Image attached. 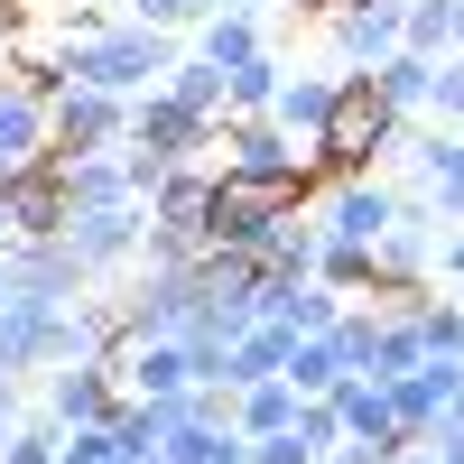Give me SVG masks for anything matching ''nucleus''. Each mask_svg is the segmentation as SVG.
<instances>
[{
  "instance_id": "nucleus-36",
  "label": "nucleus",
  "mask_w": 464,
  "mask_h": 464,
  "mask_svg": "<svg viewBox=\"0 0 464 464\" xmlns=\"http://www.w3.org/2000/svg\"><path fill=\"white\" fill-rule=\"evenodd\" d=\"M196 232H168V223H149V242H140V269H196Z\"/></svg>"
},
{
  "instance_id": "nucleus-6",
  "label": "nucleus",
  "mask_w": 464,
  "mask_h": 464,
  "mask_svg": "<svg viewBox=\"0 0 464 464\" xmlns=\"http://www.w3.org/2000/svg\"><path fill=\"white\" fill-rule=\"evenodd\" d=\"M74 362V306H0V372L10 381H37V372H56Z\"/></svg>"
},
{
  "instance_id": "nucleus-22",
  "label": "nucleus",
  "mask_w": 464,
  "mask_h": 464,
  "mask_svg": "<svg viewBox=\"0 0 464 464\" xmlns=\"http://www.w3.org/2000/svg\"><path fill=\"white\" fill-rule=\"evenodd\" d=\"M65 168V205H130V159L121 149H84V159H56Z\"/></svg>"
},
{
  "instance_id": "nucleus-7",
  "label": "nucleus",
  "mask_w": 464,
  "mask_h": 464,
  "mask_svg": "<svg viewBox=\"0 0 464 464\" xmlns=\"http://www.w3.org/2000/svg\"><path fill=\"white\" fill-rule=\"evenodd\" d=\"M121 130H130V102H121V93H102V84H65V93H47V149H56V159L121 149Z\"/></svg>"
},
{
  "instance_id": "nucleus-19",
  "label": "nucleus",
  "mask_w": 464,
  "mask_h": 464,
  "mask_svg": "<svg viewBox=\"0 0 464 464\" xmlns=\"http://www.w3.org/2000/svg\"><path fill=\"white\" fill-rule=\"evenodd\" d=\"M334 418H343V437H381V446H409V428H400V391H391V381H334Z\"/></svg>"
},
{
  "instance_id": "nucleus-18",
  "label": "nucleus",
  "mask_w": 464,
  "mask_h": 464,
  "mask_svg": "<svg viewBox=\"0 0 464 464\" xmlns=\"http://www.w3.org/2000/svg\"><path fill=\"white\" fill-rule=\"evenodd\" d=\"M205 196H214V159H177L159 186H149V223H168V232H196L205 242Z\"/></svg>"
},
{
  "instance_id": "nucleus-44",
  "label": "nucleus",
  "mask_w": 464,
  "mask_h": 464,
  "mask_svg": "<svg viewBox=\"0 0 464 464\" xmlns=\"http://www.w3.org/2000/svg\"><path fill=\"white\" fill-rule=\"evenodd\" d=\"M10 242H19V232H10V196H0V251H10Z\"/></svg>"
},
{
  "instance_id": "nucleus-3",
  "label": "nucleus",
  "mask_w": 464,
  "mask_h": 464,
  "mask_svg": "<svg viewBox=\"0 0 464 464\" xmlns=\"http://www.w3.org/2000/svg\"><path fill=\"white\" fill-rule=\"evenodd\" d=\"M391 149H409V111H391L372 93V74L343 65V102H334V121L316 140V177H372V159H391Z\"/></svg>"
},
{
  "instance_id": "nucleus-1",
  "label": "nucleus",
  "mask_w": 464,
  "mask_h": 464,
  "mask_svg": "<svg viewBox=\"0 0 464 464\" xmlns=\"http://www.w3.org/2000/svg\"><path fill=\"white\" fill-rule=\"evenodd\" d=\"M177 28H140V19H74L65 28V47H56V74L65 84H102V93H149V84H168V65H177Z\"/></svg>"
},
{
  "instance_id": "nucleus-21",
  "label": "nucleus",
  "mask_w": 464,
  "mask_h": 464,
  "mask_svg": "<svg viewBox=\"0 0 464 464\" xmlns=\"http://www.w3.org/2000/svg\"><path fill=\"white\" fill-rule=\"evenodd\" d=\"M28 159H47V102L10 74V84H0V177L28 168Z\"/></svg>"
},
{
  "instance_id": "nucleus-24",
  "label": "nucleus",
  "mask_w": 464,
  "mask_h": 464,
  "mask_svg": "<svg viewBox=\"0 0 464 464\" xmlns=\"http://www.w3.org/2000/svg\"><path fill=\"white\" fill-rule=\"evenodd\" d=\"M418 362H437L428 334H418V316H409V306H381V343H372V372L362 381H409Z\"/></svg>"
},
{
  "instance_id": "nucleus-40",
  "label": "nucleus",
  "mask_w": 464,
  "mask_h": 464,
  "mask_svg": "<svg viewBox=\"0 0 464 464\" xmlns=\"http://www.w3.org/2000/svg\"><path fill=\"white\" fill-rule=\"evenodd\" d=\"M0 56H19V0H0Z\"/></svg>"
},
{
  "instance_id": "nucleus-4",
  "label": "nucleus",
  "mask_w": 464,
  "mask_h": 464,
  "mask_svg": "<svg viewBox=\"0 0 464 464\" xmlns=\"http://www.w3.org/2000/svg\"><path fill=\"white\" fill-rule=\"evenodd\" d=\"M391 214H400V186H381V177H334V186H316V205H306L316 242H334V251H372L381 232H391Z\"/></svg>"
},
{
  "instance_id": "nucleus-33",
  "label": "nucleus",
  "mask_w": 464,
  "mask_h": 464,
  "mask_svg": "<svg viewBox=\"0 0 464 464\" xmlns=\"http://www.w3.org/2000/svg\"><path fill=\"white\" fill-rule=\"evenodd\" d=\"M428 121L464 130V56H437V84H428Z\"/></svg>"
},
{
  "instance_id": "nucleus-35",
  "label": "nucleus",
  "mask_w": 464,
  "mask_h": 464,
  "mask_svg": "<svg viewBox=\"0 0 464 464\" xmlns=\"http://www.w3.org/2000/svg\"><path fill=\"white\" fill-rule=\"evenodd\" d=\"M121 10H130L140 28H196V19L223 10V0H121Z\"/></svg>"
},
{
  "instance_id": "nucleus-8",
  "label": "nucleus",
  "mask_w": 464,
  "mask_h": 464,
  "mask_svg": "<svg viewBox=\"0 0 464 464\" xmlns=\"http://www.w3.org/2000/svg\"><path fill=\"white\" fill-rule=\"evenodd\" d=\"M65 242L74 260L93 269V279H111V269H140V242H149V205H74L65 214Z\"/></svg>"
},
{
  "instance_id": "nucleus-34",
  "label": "nucleus",
  "mask_w": 464,
  "mask_h": 464,
  "mask_svg": "<svg viewBox=\"0 0 464 464\" xmlns=\"http://www.w3.org/2000/svg\"><path fill=\"white\" fill-rule=\"evenodd\" d=\"M56 446H65V428H56V418H19V437H10V455H0V464H56Z\"/></svg>"
},
{
  "instance_id": "nucleus-27",
  "label": "nucleus",
  "mask_w": 464,
  "mask_h": 464,
  "mask_svg": "<svg viewBox=\"0 0 464 464\" xmlns=\"http://www.w3.org/2000/svg\"><path fill=\"white\" fill-rule=\"evenodd\" d=\"M316 223H306V205L279 223V232H269V242H260V269H269V279H316Z\"/></svg>"
},
{
  "instance_id": "nucleus-14",
  "label": "nucleus",
  "mask_w": 464,
  "mask_h": 464,
  "mask_svg": "<svg viewBox=\"0 0 464 464\" xmlns=\"http://www.w3.org/2000/svg\"><path fill=\"white\" fill-rule=\"evenodd\" d=\"M0 196H10V232L19 242H47V232H65V168H56V149L47 159H28V168H10L0 177Z\"/></svg>"
},
{
  "instance_id": "nucleus-29",
  "label": "nucleus",
  "mask_w": 464,
  "mask_h": 464,
  "mask_svg": "<svg viewBox=\"0 0 464 464\" xmlns=\"http://www.w3.org/2000/svg\"><path fill=\"white\" fill-rule=\"evenodd\" d=\"M279 84H288V65L260 47L251 65H232V74H223V111H269V102H279Z\"/></svg>"
},
{
  "instance_id": "nucleus-20",
  "label": "nucleus",
  "mask_w": 464,
  "mask_h": 464,
  "mask_svg": "<svg viewBox=\"0 0 464 464\" xmlns=\"http://www.w3.org/2000/svg\"><path fill=\"white\" fill-rule=\"evenodd\" d=\"M288 343H297V334H288V325H269V316H260V325H242V334L223 343V400H232V391H251V381H279Z\"/></svg>"
},
{
  "instance_id": "nucleus-43",
  "label": "nucleus",
  "mask_w": 464,
  "mask_h": 464,
  "mask_svg": "<svg viewBox=\"0 0 464 464\" xmlns=\"http://www.w3.org/2000/svg\"><path fill=\"white\" fill-rule=\"evenodd\" d=\"M19 418H28V409H19ZM19 418H10V409H0V455H10V437H19Z\"/></svg>"
},
{
  "instance_id": "nucleus-23",
  "label": "nucleus",
  "mask_w": 464,
  "mask_h": 464,
  "mask_svg": "<svg viewBox=\"0 0 464 464\" xmlns=\"http://www.w3.org/2000/svg\"><path fill=\"white\" fill-rule=\"evenodd\" d=\"M196 56H205V65H223V74H232V65H251V56H260V10L223 0L214 19H196Z\"/></svg>"
},
{
  "instance_id": "nucleus-2",
  "label": "nucleus",
  "mask_w": 464,
  "mask_h": 464,
  "mask_svg": "<svg viewBox=\"0 0 464 464\" xmlns=\"http://www.w3.org/2000/svg\"><path fill=\"white\" fill-rule=\"evenodd\" d=\"M214 149H223V177H242V186H260V196H288V205H316V149L306 140H288L269 111H223L214 121Z\"/></svg>"
},
{
  "instance_id": "nucleus-15",
  "label": "nucleus",
  "mask_w": 464,
  "mask_h": 464,
  "mask_svg": "<svg viewBox=\"0 0 464 464\" xmlns=\"http://www.w3.org/2000/svg\"><path fill=\"white\" fill-rule=\"evenodd\" d=\"M334 102H343V65H334V74L288 65V84H279V102H269V121H279L288 140H306V149H316V140H325V121H334Z\"/></svg>"
},
{
  "instance_id": "nucleus-13",
  "label": "nucleus",
  "mask_w": 464,
  "mask_h": 464,
  "mask_svg": "<svg viewBox=\"0 0 464 464\" xmlns=\"http://www.w3.org/2000/svg\"><path fill=\"white\" fill-rule=\"evenodd\" d=\"M121 409V381H111V362H56L37 372V418H56V428H102V418Z\"/></svg>"
},
{
  "instance_id": "nucleus-46",
  "label": "nucleus",
  "mask_w": 464,
  "mask_h": 464,
  "mask_svg": "<svg viewBox=\"0 0 464 464\" xmlns=\"http://www.w3.org/2000/svg\"><path fill=\"white\" fill-rule=\"evenodd\" d=\"M455 56H464V0H455Z\"/></svg>"
},
{
  "instance_id": "nucleus-12",
  "label": "nucleus",
  "mask_w": 464,
  "mask_h": 464,
  "mask_svg": "<svg viewBox=\"0 0 464 464\" xmlns=\"http://www.w3.org/2000/svg\"><path fill=\"white\" fill-rule=\"evenodd\" d=\"M288 214H297L288 196H260V186H242V177H223V168H214V196H205V242H223V251H260Z\"/></svg>"
},
{
  "instance_id": "nucleus-26",
  "label": "nucleus",
  "mask_w": 464,
  "mask_h": 464,
  "mask_svg": "<svg viewBox=\"0 0 464 464\" xmlns=\"http://www.w3.org/2000/svg\"><path fill=\"white\" fill-rule=\"evenodd\" d=\"M428 84H437V56H418V47H400V56L372 65V93L391 111H428Z\"/></svg>"
},
{
  "instance_id": "nucleus-5",
  "label": "nucleus",
  "mask_w": 464,
  "mask_h": 464,
  "mask_svg": "<svg viewBox=\"0 0 464 464\" xmlns=\"http://www.w3.org/2000/svg\"><path fill=\"white\" fill-rule=\"evenodd\" d=\"M196 316H205L196 269H130V288H121V343H177Z\"/></svg>"
},
{
  "instance_id": "nucleus-31",
  "label": "nucleus",
  "mask_w": 464,
  "mask_h": 464,
  "mask_svg": "<svg viewBox=\"0 0 464 464\" xmlns=\"http://www.w3.org/2000/svg\"><path fill=\"white\" fill-rule=\"evenodd\" d=\"M400 47H418V56H455V0H409Z\"/></svg>"
},
{
  "instance_id": "nucleus-28",
  "label": "nucleus",
  "mask_w": 464,
  "mask_h": 464,
  "mask_svg": "<svg viewBox=\"0 0 464 464\" xmlns=\"http://www.w3.org/2000/svg\"><path fill=\"white\" fill-rule=\"evenodd\" d=\"M223 409H232V428H242V437H279L288 418H297V391H288V381H251V391H232Z\"/></svg>"
},
{
  "instance_id": "nucleus-47",
  "label": "nucleus",
  "mask_w": 464,
  "mask_h": 464,
  "mask_svg": "<svg viewBox=\"0 0 464 464\" xmlns=\"http://www.w3.org/2000/svg\"><path fill=\"white\" fill-rule=\"evenodd\" d=\"M0 306H10V269H0Z\"/></svg>"
},
{
  "instance_id": "nucleus-17",
  "label": "nucleus",
  "mask_w": 464,
  "mask_h": 464,
  "mask_svg": "<svg viewBox=\"0 0 464 464\" xmlns=\"http://www.w3.org/2000/svg\"><path fill=\"white\" fill-rule=\"evenodd\" d=\"M400 159L418 168V186H428V205L446 223H464V130H418Z\"/></svg>"
},
{
  "instance_id": "nucleus-11",
  "label": "nucleus",
  "mask_w": 464,
  "mask_h": 464,
  "mask_svg": "<svg viewBox=\"0 0 464 464\" xmlns=\"http://www.w3.org/2000/svg\"><path fill=\"white\" fill-rule=\"evenodd\" d=\"M130 149H149V159H205V149H214V121H205V111H186L168 84H149V93H130V130H121Z\"/></svg>"
},
{
  "instance_id": "nucleus-25",
  "label": "nucleus",
  "mask_w": 464,
  "mask_h": 464,
  "mask_svg": "<svg viewBox=\"0 0 464 464\" xmlns=\"http://www.w3.org/2000/svg\"><path fill=\"white\" fill-rule=\"evenodd\" d=\"M279 381H288L297 400H325L334 381H353V372H343V353H334V334H297V343H288V362H279Z\"/></svg>"
},
{
  "instance_id": "nucleus-39",
  "label": "nucleus",
  "mask_w": 464,
  "mask_h": 464,
  "mask_svg": "<svg viewBox=\"0 0 464 464\" xmlns=\"http://www.w3.org/2000/svg\"><path fill=\"white\" fill-rule=\"evenodd\" d=\"M446 428H464V362L446 372V409H437V428H428V437H446ZM428 437H418V446H428Z\"/></svg>"
},
{
  "instance_id": "nucleus-16",
  "label": "nucleus",
  "mask_w": 464,
  "mask_h": 464,
  "mask_svg": "<svg viewBox=\"0 0 464 464\" xmlns=\"http://www.w3.org/2000/svg\"><path fill=\"white\" fill-rule=\"evenodd\" d=\"M111 381H121V400H186L196 391L186 343H121V353H111Z\"/></svg>"
},
{
  "instance_id": "nucleus-32",
  "label": "nucleus",
  "mask_w": 464,
  "mask_h": 464,
  "mask_svg": "<svg viewBox=\"0 0 464 464\" xmlns=\"http://www.w3.org/2000/svg\"><path fill=\"white\" fill-rule=\"evenodd\" d=\"M288 437H297L306 455L325 464V455L343 446V418H334V400H297V418H288Z\"/></svg>"
},
{
  "instance_id": "nucleus-30",
  "label": "nucleus",
  "mask_w": 464,
  "mask_h": 464,
  "mask_svg": "<svg viewBox=\"0 0 464 464\" xmlns=\"http://www.w3.org/2000/svg\"><path fill=\"white\" fill-rule=\"evenodd\" d=\"M168 93H177L186 111H205V121H223V65H205L196 47H186V56L168 65Z\"/></svg>"
},
{
  "instance_id": "nucleus-38",
  "label": "nucleus",
  "mask_w": 464,
  "mask_h": 464,
  "mask_svg": "<svg viewBox=\"0 0 464 464\" xmlns=\"http://www.w3.org/2000/svg\"><path fill=\"white\" fill-rule=\"evenodd\" d=\"M251 464H316V455H306V446L279 428V437H251Z\"/></svg>"
},
{
  "instance_id": "nucleus-42",
  "label": "nucleus",
  "mask_w": 464,
  "mask_h": 464,
  "mask_svg": "<svg viewBox=\"0 0 464 464\" xmlns=\"http://www.w3.org/2000/svg\"><path fill=\"white\" fill-rule=\"evenodd\" d=\"M0 409H10V418H19V409H28V400H19V381H10V372H0Z\"/></svg>"
},
{
  "instance_id": "nucleus-41",
  "label": "nucleus",
  "mask_w": 464,
  "mask_h": 464,
  "mask_svg": "<svg viewBox=\"0 0 464 464\" xmlns=\"http://www.w3.org/2000/svg\"><path fill=\"white\" fill-rule=\"evenodd\" d=\"M428 455H437V464H464V428H446V437H428Z\"/></svg>"
},
{
  "instance_id": "nucleus-37",
  "label": "nucleus",
  "mask_w": 464,
  "mask_h": 464,
  "mask_svg": "<svg viewBox=\"0 0 464 464\" xmlns=\"http://www.w3.org/2000/svg\"><path fill=\"white\" fill-rule=\"evenodd\" d=\"M400 455H409V446H381V437H343L325 464H400Z\"/></svg>"
},
{
  "instance_id": "nucleus-45",
  "label": "nucleus",
  "mask_w": 464,
  "mask_h": 464,
  "mask_svg": "<svg viewBox=\"0 0 464 464\" xmlns=\"http://www.w3.org/2000/svg\"><path fill=\"white\" fill-rule=\"evenodd\" d=\"M400 464H437V455H428V446H409V455H400Z\"/></svg>"
},
{
  "instance_id": "nucleus-10",
  "label": "nucleus",
  "mask_w": 464,
  "mask_h": 464,
  "mask_svg": "<svg viewBox=\"0 0 464 464\" xmlns=\"http://www.w3.org/2000/svg\"><path fill=\"white\" fill-rule=\"evenodd\" d=\"M400 28H409V0H334L325 10V47H334V65L372 74L381 56H400Z\"/></svg>"
},
{
  "instance_id": "nucleus-9",
  "label": "nucleus",
  "mask_w": 464,
  "mask_h": 464,
  "mask_svg": "<svg viewBox=\"0 0 464 464\" xmlns=\"http://www.w3.org/2000/svg\"><path fill=\"white\" fill-rule=\"evenodd\" d=\"M0 269H10V297H19V306H74V297L93 288V269L74 260L65 232H47V242H10Z\"/></svg>"
}]
</instances>
